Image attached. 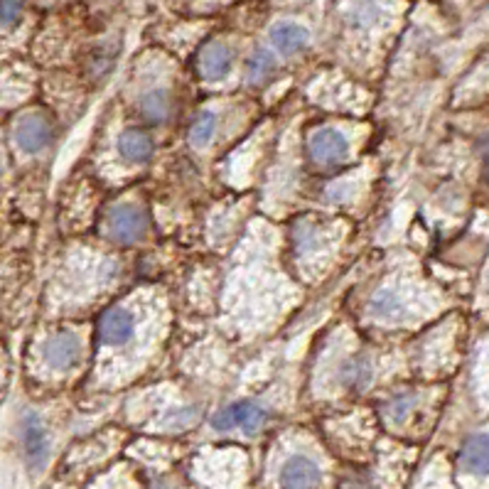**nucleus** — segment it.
I'll list each match as a JSON object with an SVG mask.
<instances>
[{
	"instance_id": "nucleus-1",
	"label": "nucleus",
	"mask_w": 489,
	"mask_h": 489,
	"mask_svg": "<svg viewBox=\"0 0 489 489\" xmlns=\"http://www.w3.org/2000/svg\"><path fill=\"white\" fill-rule=\"evenodd\" d=\"M268 413L251 403V401H239V403H232L226 406L224 411H219L214 418H211V425L217 431H233V428H244L246 433H256L264 428Z\"/></svg>"
},
{
	"instance_id": "nucleus-2",
	"label": "nucleus",
	"mask_w": 489,
	"mask_h": 489,
	"mask_svg": "<svg viewBox=\"0 0 489 489\" xmlns=\"http://www.w3.org/2000/svg\"><path fill=\"white\" fill-rule=\"evenodd\" d=\"M148 233V219L134 204L113 207L109 214V236L118 244H135Z\"/></svg>"
},
{
	"instance_id": "nucleus-3",
	"label": "nucleus",
	"mask_w": 489,
	"mask_h": 489,
	"mask_svg": "<svg viewBox=\"0 0 489 489\" xmlns=\"http://www.w3.org/2000/svg\"><path fill=\"white\" fill-rule=\"evenodd\" d=\"M23 450L27 467L37 472L47 465V457H50V438H47L45 423L40 421V416H25L23 421Z\"/></svg>"
},
{
	"instance_id": "nucleus-4",
	"label": "nucleus",
	"mask_w": 489,
	"mask_h": 489,
	"mask_svg": "<svg viewBox=\"0 0 489 489\" xmlns=\"http://www.w3.org/2000/svg\"><path fill=\"white\" fill-rule=\"evenodd\" d=\"M310 157L317 165H337L349 153V143L340 131L334 128H320L310 138Z\"/></svg>"
},
{
	"instance_id": "nucleus-5",
	"label": "nucleus",
	"mask_w": 489,
	"mask_h": 489,
	"mask_svg": "<svg viewBox=\"0 0 489 489\" xmlns=\"http://www.w3.org/2000/svg\"><path fill=\"white\" fill-rule=\"evenodd\" d=\"M320 482H323L320 467L315 465L310 457H290L280 472L283 489H317Z\"/></svg>"
},
{
	"instance_id": "nucleus-6",
	"label": "nucleus",
	"mask_w": 489,
	"mask_h": 489,
	"mask_svg": "<svg viewBox=\"0 0 489 489\" xmlns=\"http://www.w3.org/2000/svg\"><path fill=\"white\" fill-rule=\"evenodd\" d=\"M15 141L25 153H40L52 143V126L42 116H27L15 126Z\"/></svg>"
},
{
	"instance_id": "nucleus-7",
	"label": "nucleus",
	"mask_w": 489,
	"mask_h": 489,
	"mask_svg": "<svg viewBox=\"0 0 489 489\" xmlns=\"http://www.w3.org/2000/svg\"><path fill=\"white\" fill-rule=\"evenodd\" d=\"M135 332V323L131 312L109 310L99 320V340L109 347L126 345Z\"/></svg>"
},
{
	"instance_id": "nucleus-8",
	"label": "nucleus",
	"mask_w": 489,
	"mask_h": 489,
	"mask_svg": "<svg viewBox=\"0 0 489 489\" xmlns=\"http://www.w3.org/2000/svg\"><path fill=\"white\" fill-rule=\"evenodd\" d=\"M79 356H81V342L77 334L62 332L45 345V359L50 367L72 369L79 362Z\"/></svg>"
},
{
	"instance_id": "nucleus-9",
	"label": "nucleus",
	"mask_w": 489,
	"mask_h": 489,
	"mask_svg": "<svg viewBox=\"0 0 489 489\" xmlns=\"http://www.w3.org/2000/svg\"><path fill=\"white\" fill-rule=\"evenodd\" d=\"M232 62L233 55L229 47L224 42H210L200 52V74L210 81H219L224 79L229 72H232Z\"/></svg>"
},
{
	"instance_id": "nucleus-10",
	"label": "nucleus",
	"mask_w": 489,
	"mask_h": 489,
	"mask_svg": "<svg viewBox=\"0 0 489 489\" xmlns=\"http://www.w3.org/2000/svg\"><path fill=\"white\" fill-rule=\"evenodd\" d=\"M271 42L280 55H295L308 45V30L295 23H279L271 30Z\"/></svg>"
},
{
	"instance_id": "nucleus-11",
	"label": "nucleus",
	"mask_w": 489,
	"mask_h": 489,
	"mask_svg": "<svg viewBox=\"0 0 489 489\" xmlns=\"http://www.w3.org/2000/svg\"><path fill=\"white\" fill-rule=\"evenodd\" d=\"M118 153L126 160H131V163H145L148 157L153 156V143H150V138L143 131L128 128L118 138Z\"/></svg>"
},
{
	"instance_id": "nucleus-12",
	"label": "nucleus",
	"mask_w": 489,
	"mask_h": 489,
	"mask_svg": "<svg viewBox=\"0 0 489 489\" xmlns=\"http://www.w3.org/2000/svg\"><path fill=\"white\" fill-rule=\"evenodd\" d=\"M460 462L467 472L485 478L487 475V435H472L460 453Z\"/></svg>"
},
{
	"instance_id": "nucleus-13",
	"label": "nucleus",
	"mask_w": 489,
	"mask_h": 489,
	"mask_svg": "<svg viewBox=\"0 0 489 489\" xmlns=\"http://www.w3.org/2000/svg\"><path fill=\"white\" fill-rule=\"evenodd\" d=\"M276 69H279V62H276V57L266 52V50H256L251 59H248V67H246V79H248V84H266L273 79L276 74Z\"/></svg>"
},
{
	"instance_id": "nucleus-14",
	"label": "nucleus",
	"mask_w": 489,
	"mask_h": 489,
	"mask_svg": "<svg viewBox=\"0 0 489 489\" xmlns=\"http://www.w3.org/2000/svg\"><path fill=\"white\" fill-rule=\"evenodd\" d=\"M138 111L143 116L148 123H165L170 118V111H172V106H170V99H167L165 91H150V94H145L141 103H138Z\"/></svg>"
},
{
	"instance_id": "nucleus-15",
	"label": "nucleus",
	"mask_w": 489,
	"mask_h": 489,
	"mask_svg": "<svg viewBox=\"0 0 489 489\" xmlns=\"http://www.w3.org/2000/svg\"><path fill=\"white\" fill-rule=\"evenodd\" d=\"M340 378H342V384H345L347 389L362 391L371 381V364H369L364 356H355V359L345 362L342 377Z\"/></svg>"
},
{
	"instance_id": "nucleus-16",
	"label": "nucleus",
	"mask_w": 489,
	"mask_h": 489,
	"mask_svg": "<svg viewBox=\"0 0 489 489\" xmlns=\"http://www.w3.org/2000/svg\"><path fill=\"white\" fill-rule=\"evenodd\" d=\"M369 310L374 312L377 317H396L403 312V301L393 290H378L377 295L369 302Z\"/></svg>"
},
{
	"instance_id": "nucleus-17",
	"label": "nucleus",
	"mask_w": 489,
	"mask_h": 489,
	"mask_svg": "<svg viewBox=\"0 0 489 489\" xmlns=\"http://www.w3.org/2000/svg\"><path fill=\"white\" fill-rule=\"evenodd\" d=\"M214 131H217V116L211 111H204L197 116V121L192 126L189 141H192V145L202 148V145H207L214 138Z\"/></svg>"
},
{
	"instance_id": "nucleus-18",
	"label": "nucleus",
	"mask_w": 489,
	"mask_h": 489,
	"mask_svg": "<svg viewBox=\"0 0 489 489\" xmlns=\"http://www.w3.org/2000/svg\"><path fill=\"white\" fill-rule=\"evenodd\" d=\"M23 12V0H0V23L15 25Z\"/></svg>"
},
{
	"instance_id": "nucleus-19",
	"label": "nucleus",
	"mask_w": 489,
	"mask_h": 489,
	"mask_svg": "<svg viewBox=\"0 0 489 489\" xmlns=\"http://www.w3.org/2000/svg\"><path fill=\"white\" fill-rule=\"evenodd\" d=\"M195 421H197V409L187 406V409H180V411L170 413L165 418V425H170V428H187Z\"/></svg>"
},
{
	"instance_id": "nucleus-20",
	"label": "nucleus",
	"mask_w": 489,
	"mask_h": 489,
	"mask_svg": "<svg viewBox=\"0 0 489 489\" xmlns=\"http://www.w3.org/2000/svg\"><path fill=\"white\" fill-rule=\"evenodd\" d=\"M413 406V399H409V396H396V401L391 403V418H396V421H401L406 413H409V409Z\"/></svg>"
}]
</instances>
